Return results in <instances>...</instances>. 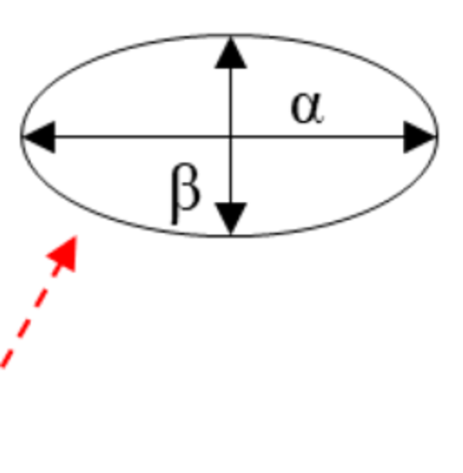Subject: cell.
<instances>
[{
	"mask_svg": "<svg viewBox=\"0 0 463 473\" xmlns=\"http://www.w3.org/2000/svg\"><path fill=\"white\" fill-rule=\"evenodd\" d=\"M216 208H218V212H220V216L225 223L227 232L233 234L241 217H242V214H244V210H246V203H233V201H231V203H216Z\"/></svg>",
	"mask_w": 463,
	"mask_h": 473,
	"instance_id": "obj_1",
	"label": "cell"
},
{
	"mask_svg": "<svg viewBox=\"0 0 463 473\" xmlns=\"http://www.w3.org/2000/svg\"><path fill=\"white\" fill-rule=\"evenodd\" d=\"M435 136L431 132H426L422 130L420 126H415L411 123H404V152H411L415 148H418L420 145L427 143V141H433Z\"/></svg>",
	"mask_w": 463,
	"mask_h": 473,
	"instance_id": "obj_2",
	"label": "cell"
},
{
	"mask_svg": "<svg viewBox=\"0 0 463 473\" xmlns=\"http://www.w3.org/2000/svg\"><path fill=\"white\" fill-rule=\"evenodd\" d=\"M216 69H246V62L242 60L239 49H237V44L235 40H229L223 53H221V58L218 60L216 64Z\"/></svg>",
	"mask_w": 463,
	"mask_h": 473,
	"instance_id": "obj_3",
	"label": "cell"
}]
</instances>
